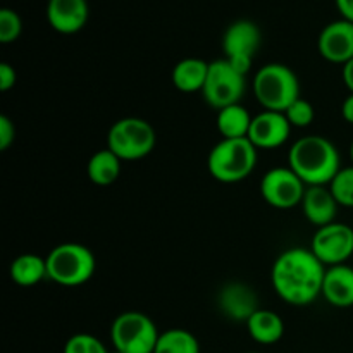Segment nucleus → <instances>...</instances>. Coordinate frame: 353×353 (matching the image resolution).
<instances>
[{"instance_id":"f257e3e1","label":"nucleus","mask_w":353,"mask_h":353,"mask_svg":"<svg viewBox=\"0 0 353 353\" xmlns=\"http://www.w3.org/2000/svg\"><path fill=\"white\" fill-rule=\"evenodd\" d=\"M324 274L326 265L310 248L293 247L283 252L274 261L271 283L283 302L303 307L323 295Z\"/></svg>"},{"instance_id":"f03ea898","label":"nucleus","mask_w":353,"mask_h":353,"mask_svg":"<svg viewBox=\"0 0 353 353\" xmlns=\"http://www.w3.org/2000/svg\"><path fill=\"white\" fill-rule=\"evenodd\" d=\"M288 168L305 186H330L341 169L340 152L323 134H307L290 148Z\"/></svg>"},{"instance_id":"7ed1b4c3","label":"nucleus","mask_w":353,"mask_h":353,"mask_svg":"<svg viewBox=\"0 0 353 353\" xmlns=\"http://www.w3.org/2000/svg\"><path fill=\"white\" fill-rule=\"evenodd\" d=\"M257 152L248 138H221L209 152L207 169L216 181L226 185L240 183L254 172Z\"/></svg>"},{"instance_id":"20e7f679","label":"nucleus","mask_w":353,"mask_h":353,"mask_svg":"<svg viewBox=\"0 0 353 353\" xmlns=\"http://www.w3.org/2000/svg\"><path fill=\"white\" fill-rule=\"evenodd\" d=\"M254 95L264 110L285 112L296 99H300V81L290 65L269 62L262 65L252 81Z\"/></svg>"},{"instance_id":"39448f33","label":"nucleus","mask_w":353,"mask_h":353,"mask_svg":"<svg viewBox=\"0 0 353 353\" xmlns=\"http://www.w3.org/2000/svg\"><path fill=\"white\" fill-rule=\"evenodd\" d=\"M47 274L54 283L68 288L81 286L93 278L97 259L86 245L61 243L47 255Z\"/></svg>"},{"instance_id":"423d86ee","label":"nucleus","mask_w":353,"mask_h":353,"mask_svg":"<svg viewBox=\"0 0 353 353\" xmlns=\"http://www.w3.org/2000/svg\"><path fill=\"white\" fill-rule=\"evenodd\" d=\"M155 143L154 126L141 117H123L107 133V148L121 161H140L154 152Z\"/></svg>"},{"instance_id":"0eeeda50","label":"nucleus","mask_w":353,"mask_h":353,"mask_svg":"<svg viewBox=\"0 0 353 353\" xmlns=\"http://www.w3.org/2000/svg\"><path fill=\"white\" fill-rule=\"evenodd\" d=\"M159 336L154 321L138 310L119 314L110 326V341L121 353H154Z\"/></svg>"},{"instance_id":"6e6552de","label":"nucleus","mask_w":353,"mask_h":353,"mask_svg":"<svg viewBox=\"0 0 353 353\" xmlns=\"http://www.w3.org/2000/svg\"><path fill=\"white\" fill-rule=\"evenodd\" d=\"M247 86V74L238 71L228 59L209 62V74L203 85L202 97L210 107L221 110L240 103Z\"/></svg>"},{"instance_id":"1a4fd4ad","label":"nucleus","mask_w":353,"mask_h":353,"mask_svg":"<svg viewBox=\"0 0 353 353\" xmlns=\"http://www.w3.org/2000/svg\"><path fill=\"white\" fill-rule=\"evenodd\" d=\"M262 43V33L254 21L240 19L228 26L223 37L224 59L243 74H248L255 54Z\"/></svg>"},{"instance_id":"9d476101","label":"nucleus","mask_w":353,"mask_h":353,"mask_svg":"<svg viewBox=\"0 0 353 353\" xmlns=\"http://www.w3.org/2000/svg\"><path fill=\"white\" fill-rule=\"evenodd\" d=\"M305 183L290 168L269 169L261 181V195L271 207L288 210L302 203Z\"/></svg>"},{"instance_id":"9b49d317","label":"nucleus","mask_w":353,"mask_h":353,"mask_svg":"<svg viewBox=\"0 0 353 353\" xmlns=\"http://www.w3.org/2000/svg\"><path fill=\"white\" fill-rule=\"evenodd\" d=\"M310 250L326 268L345 264L353 255V228L336 221L317 228L310 241Z\"/></svg>"},{"instance_id":"f8f14e48","label":"nucleus","mask_w":353,"mask_h":353,"mask_svg":"<svg viewBox=\"0 0 353 353\" xmlns=\"http://www.w3.org/2000/svg\"><path fill=\"white\" fill-rule=\"evenodd\" d=\"M292 128L285 112L262 110L252 119L248 140L255 145L257 150H272L288 141Z\"/></svg>"},{"instance_id":"ddd939ff","label":"nucleus","mask_w":353,"mask_h":353,"mask_svg":"<svg viewBox=\"0 0 353 353\" xmlns=\"http://www.w3.org/2000/svg\"><path fill=\"white\" fill-rule=\"evenodd\" d=\"M319 54L333 64H347L353 59V23L338 19L324 26L317 38Z\"/></svg>"},{"instance_id":"4468645a","label":"nucleus","mask_w":353,"mask_h":353,"mask_svg":"<svg viewBox=\"0 0 353 353\" xmlns=\"http://www.w3.org/2000/svg\"><path fill=\"white\" fill-rule=\"evenodd\" d=\"M86 0H48L47 19L52 30L62 34H74L85 28L88 21Z\"/></svg>"},{"instance_id":"2eb2a0df","label":"nucleus","mask_w":353,"mask_h":353,"mask_svg":"<svg viewBox=\"0 0 353 353\" xmlns=\"http://www.w3.org/2000/svg\"><path fill=\"white\" fill-rule=\"evenodd\" d=\"M219 309L230 319L247 323L259 310L257 295L245 283H230L219 292Z\"/></svg>"},{"instance_id":"dca6fc26","label":"nucleus","mask_w":353,"mask_h":353,"mask_svg":"<svg viewBox=\"0 0 353 353\" xmlns=\"http://www.w3.org/2000/svg\"><path fill=\"white\" fill-rule=\"evenodd\" d=\"M300 207L310 224L323 228L334 223L340 205L331 193L330 186H307Z\"/></svg>"},{"instance_id":"f3484780","label":"nucleus","mask_w":353,"mask_h":353,"mask_svg":"<svg viewBox=\"0 0 353 353\" xmlns=\"http://www.w3.org/2000/svg\"><path fill=\"white\" fill-rule=\"evenodd\" d=\"M323 296L330 305L338 309L353 307V268L347 264L326 268Z\"/></svg>"},{"instance_id":"a211bd4d","label":"nucleus","mask_w":353,"mask_h":353,"mask_svg":"<svg viewBox=\"0 0 353 353\" xmlns=\"http://www.w3.org/2000/svg\"><path fill=\"white\" fill-rule=\"evenodd\" d=\"M209 74V62L199 57H186L172 68L171 79L176 90L183 93H202Z\"/></svg>"},{"instance_id":"6ab92c4d","label":"nucleus","mask_w":353,"mask_h":353,"mask_svg":"<svg viewBox=\"0 0 353 353\" xmlns=\"http://www.w3.org/2000/svg\"><path fill=\"white\" fill-rule=\"evenodd\" d=\"M247 330L252 340L261 345H274L285 334V323L274 310L259 309L247 321Z\"/></svg>"},{"instance_id":"aec40b11","label":"nucleus","mask_w":353,"mask_h":353,"mask_svg":"<svg viewBox=\"0 0 353 353\" xmlns=\"http://www.w3.org/2000/svg\"><path fill=\"white\" fill-rule=\"evenodd\" d=\"M10 279L23 288L38 285L41 279L48 278L47 259L37 254H23L10 264Z\"/></svg>"},{"instance_id":"412c9836","label":"nucleus","mask_w":353,"mask_h":353,"mask_svg":"<svg viewBox=\"0 0 353 353\" xmlns=\"http://www.w3.org/2000/svg\"><path fill=\"white\" fill-rule=\"evenodd\" d=\"M252 119L254 117L241 103H234L217 110L216 126L223 138H248Z\"/></svg>"},{"instance_id":"4be33fe9","label":"nucleus","mask_w":353,"mask_h":353,"mask_svg":"<svg viewBox=\"0 0 353 353\" xmlns=\"http://www.w3.org/2000/svg\"><path fill=\"white\" fill-rule=\"evenodd\" d=\"M121 162L123 161L109 148L95 152L90 157L88 168H86L90 181L97 186H109L116 183L121 174Z\"/></svg>"},{"instance_id":"5701e85b","label":"nucleus","mask_w":353,"mask_h":353,"mask_svg":"<svg viewBox=\"0 0 353 353\" xmlns=\"http://www.w3.org/2000/svg\"><path fill=\"white\" fill-rule=\"evenodd\" d=\"M154 353H200V343L190 331L172 327L161 333Z\"/></svg>"},{"instance_id":"b1692460","label":"nucleus","mask_w":353,"mask_h":353,"mask_svg":"<svg viewBox=\"0 0 353 353\" xmlns=\"http://www.w3.org/2000/svg\"><path fill=\"white\" fill-rule=\"evenodd\" d=\"M330 190L338 205L353 209V164L338 171L333 181L330 183Z\"/></svg>"},{"instance_id":"393cba45","label":"nucleus","mask_w":353,"mask_h":353,"mask_svg":"<svg viewBox=\"0 0 353 353\" xmlns=\"http://www.w3.org/2000/svg\"><path fill=\"white\" fill-rule=\"evenodd\" d=\"M285 116L293 128H307L316 119V109L309 100L300 97L285 110Z\"/></svg>"},{"instance_id":"a878e982","label":"nucleus","mask_w":353,"mask_h":353,"mask_svg":"<svg viewBox=\"0 0 353 353\" xmlns=\"http://www.w3.org/2000/svg\"><path fill=\"white\" fill-rule=\"evenodd\" d=\"M62 353H110L97 336L88 333L72 334L64 345Z\"/></svg>"},{"instance_id":"bb28decb","label":"nucleus","mask_w":353,"mask_h":353,"mask_svg":"<svg viewBox=\"0 0 353 353\" xmlns=\"http://www.w3.org/2000/svg\"><path fill=\"white\" fill-rule=\"evenodd\" d=\"M23 33V21L19 14L12 9L0 10V41L2 43H12Z\"/></svg>"},{"instance_id":"cd10ccee","label":"nucleus","mask_w":353,"mask_h":353,"mask_svg":"<svg viewBox=\"0 0 353 353\" xmlns=\"http://www.w3.org/2000/svg\"><path fill=\"white\" fill-rule=\"evenodd\" d=\"M16 140V126L6 114L0 116V150L6 152Z\"/></svg>"},{"instance_id":"c85d7f7f","label":"nucleus","mask_w":353,"mask_h":353,"mask_svg":"<svg viewBox=\"0 0 353 353\" xmlns=\"http://www.w3.org/2000/svg\"><path fill=\"white\" fill-rule=\"evenodd\" d=\"M17 81V72L14 69V65H10L9 62H2L0 64V92H9L10 88L16 86Z\"/></svg>"},{"instance_id":"c756f323","label":"nucleus","mask_w":353,"mask_h":353,"mask_svg":"<svg viewBox=\"0 0 353 353\" xmlns=\"http://www.w3.org/2000/svg\"><path fill=\"white\" fill-rule=\"evenodd\" d=\"M338 10L341 14V19H347L353 23V0H334Z\"/></svg>"},{"instance_id":"7c9ffc66","label":"nucleus","mask_w":353,"mask_h":353,"mask_svg":"<svg viewBox=\"0 0 353 353\" xmlns=\"http://www.w3.org/2000/svg\"><path fill=\"white\" fill-rule=\"evenodd\" d=\"M341 116H343V119L347 121V123L353 124V93H350V95L343 100V103H341Z\"/></svg>"},{"instance_id":"2f4dec72","label":"nucleus","mask_w":353,"mask_h":353,"mask_svg":"<svg viewBox=\"0 0 353 353\" xmlns=\"http://www.w3.org/2000/svg\"><path fill=\"white\" fill-rule=\"evenodd\" d=\"M343 81L347 88L350 90V93H353V59L343 65Z\"/></svg>"},{"instance_id":"473e14b6","label":"nucleus","mask_w":353,"mask_h":353,"mask_svg":"<svg viewBox=\"0 0 353 353\" xmlns=\"http://www.w3.org/2000/svg\"><path fill=\"white\" fill-rule=\"evenodd\" d=\"M350 157H352V164H353V141H352V145H350Z\"/></svg>"},{"instance_id":"72a5a7b5","label":"nucleus","mask_w":353,"mask_h":353,"mask_svg":"<svg viewBox=\"0 0 353 353\" xmlns=\"http://www.w3.org/2000/svg\"><path fill=\"white\" fill-rule=\"evenodd\" d=\"M110 353H121V352H117V350H114V352H110Z\"/></svg>"},{"instance_id":"f704fd0d","label":"nucleus","mask_w":353,"mask_h":353,"mask_svg":"<svg viewBox=\"0 0 353 353\" xmlns=\"http://www.w3.org/2000/svg\"><path fill=\"white\" fill-rule=\"evenodd\" d=\"M247 353H261V352H247Z\"/></svg>"}]
</instances>
